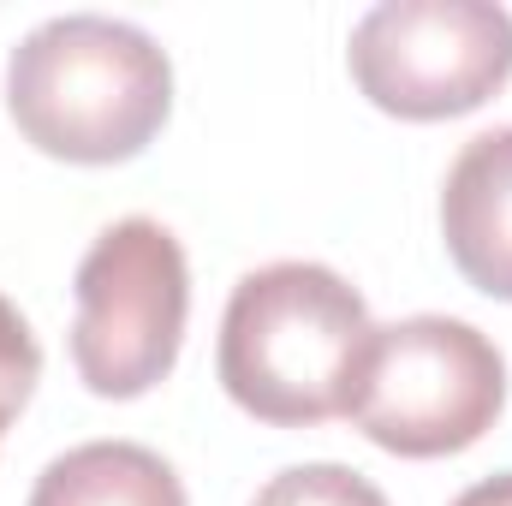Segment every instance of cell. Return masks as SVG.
<instances>
[{
	"label": "cell",
	"instance_id": "obj_1",
	"mask_svg": "<svg viewBox=\"0 0 512 506\" xmlns=\"http://www.w3.org/2000/svg\"><path fill=\"white\" fill-rule=\"evenodd\" d=\"M6 114L54 161L114 167L155 143L173 114L167 48L108 12L36 24L6 60Z\"/></svg>",
	"mask_w": 512,
	"mask_h": 506
},
{
	"label": "cell",
	"instance_id": "obj_2",
	"mask_svg": "<svg viewBox=\"0 0 512 506\" xmlns=\"http://www.w3.org/2000/svg\"><path fill=\"white\" fill-rule=\"evenodd\" d=\"M370 334V304L346 274L328 262H268L227 298L215 376L256 423L310 429L346 417Z\"/></svg>",
	"mask_w": 512,
	"mask_h": 506
},
{
	"label": "cell",
	"instance_id": "obj_3",
	"mask_svg": "<svg viewBox=\"0 0 512 506\" xmlns=\"http://www.w3.org/2000/svg\"><path fill=\"white\" fill-rule=\"evenodd\" d=\"M507 405L501 346L459 316H405L370 334L346 417L399 459L477 447Z\"/></svg>",
	"mask_w": 512,
	"mask_h": 506
},
{
	"label": "cell",
	"instance_id": "obj_4",
	"mask_svg": "<svg viewBox=\"0 0 512 506\" xmlns=\"http://www.w3.org/2000/svg\"><path fill=\"white\" fill-rule=\"evenodd\" d=\"M72 298V370L96 399H137L173 376L191 316V268L161 221H114L84 251Z\"/></svg>",
	"mask_w": 512,
	"mask_h": 506
},
{
	"label": "cell",
	"instance_id": "obj_5",
	"mask_svg": "<svg viewBox=\"0 0 512 506\" xmlns=\"http://www.w3.org/2000/svg\"><path fill=\"white\" fill-rule=\"evenodd\" d=\"M346 66L393 120H459L512 78V12L495 0H382L352 24Z\"/></svg>",
	"mask_w": 512,
	"mask_h": 506
},
{
	"label": "cell",
	"instance_id": "obj_6",
	"mask_svg": "<svg viewBox=\"0 0 512 506\" xmlns=\"http://www.w3.org/2000/svg\"><path fill=\"white\" fill-rule=\"evenodd\" d=\"M441 239L453 268L512 304V126L477 131L441 185Z\"/></svg>",
	"mask_w": 512,
	"mask_h": 506
},
{
	"label": "cell",
	"instance_id": "obj_7",
	"mask_svg": "<svg viewBox=\"0 0 512 506\" xmlns=\"http://www.w3.org/2000/svg\"><path fill=\"white\" fill-rule=\"evenodd\" d=\"M24 506H185V483L137 441H84L48 459Z\"/></svg>",
	"mask_w": 512,
	"mask_h": 506
},
{
	"label": "cell",
	"instance_id": "obj_8",
	"mask_svg": "<svg viewBox=\"0 0 512 506\" xmlns=\"http://www.w3.org/2000/svg\"><path fill=\"white\" fill-rule=\"evenodd\" d=\"M251 506H387V495L352 465L316 459V465H286L280 477H268Z\"/></svg>",
	"mask_w": 512,
	"mask_h": 506
},
{
	"label": "cell",
	"instance_id": "obj_9",
	"mask_svg": "<svg viewBox=\"0 0 512 506\" xmlns=\"http://www.w3.org/2000/svg\"><path fill=\"white\" fill-rule=\"evenodd\" d=\"M36 376H42V346L24 322V310L0 292V435L18 423V411L30 405L36 393Z\"/></svg>",
	"mask_w": 512,
	"mask_h": 506
},
{
	"label": "cell",
	"instance_id": "obj_10",
	"mask_svg": "<svg viewBox=\"0 0 512 506\" xmlns=\"http://www.w3.org/2000/svg\"><path fill=\"white\" fill-rule=\"evenodd\" d=\"M453 506H512V471L489 477V483H477V489H465Z\"/></svg>",
	"mask_w": 512,
	"mask_h": 506
}]
</instances>
